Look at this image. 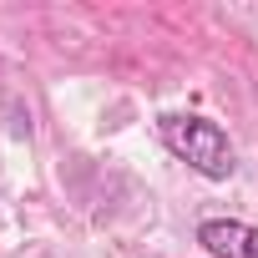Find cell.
I'll use <instances>...</instances> for the list:
<instances>
[{
    "mask_svg": "<svg viewBox=\"0 0 258 258\" xmlns=\"http://www.w3.org/2000/svg\"><path fill=\"white\" fill-rule=\"evenodd\" d=\"M157 132H162V147L172 157H182L198 177H208V182H228L233 177L238 157H233V142H228V132L218 121H208L198 111H167L157 121Z\"/></svg>",
    "mask_w": 258,
    "mask_h": 258,
    "instance_id": "1",
    "label": "cell"
},
{
    "mask_svg": "<svg viewBox=\"0 0 258 258\" xmlns=\"http://www.w3.org/2000/svg\"><path fill=\"white\" fill-rule=\"evenodd\" d=\"M198 243L213 258H258V228L243 218H208L198 223Z\"/></svg>",
    "mask_w": 258,
    "mask_h": 258,
    "instance_id": "2",
    "label": "cell"
}]
</instances>
